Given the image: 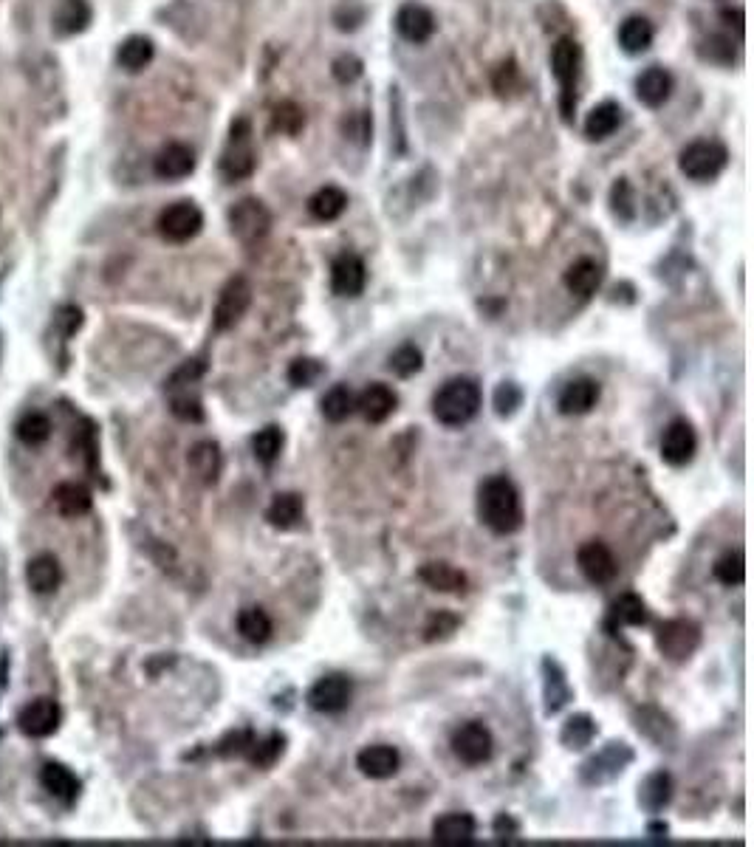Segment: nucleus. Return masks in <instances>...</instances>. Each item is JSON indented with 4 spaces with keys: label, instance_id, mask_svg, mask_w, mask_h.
<instances>
[{
    "label": "nucleus",
    "instance_id": "42",
    "mask_svg": "<svg viewBox=\"0 0 754 847\" xmlns=\"http://www.w3.org/2000/svg\"><path fill=\"white\" fill-rule=\"evenodd\" d=\"M283 444H286V435H283V430H280L277 424H269V427L257 430L255 435H252V452H255L257 464L272 466L274 461L280 458Z\"/></svg>",
    "mask_w": 754,
    "mask_h": 847
},
{
    "label": "nucleus",
    "instance_id": "12",
    "mask_svg": "<svg viewBox=\"0 0 754 847\" xmlns=\"http://www.w3.org/2000/svg\"><path fill=\"white\" fill-rule=\"evenodd\" d=\"M698 452V435L687 418H675L661 435V461L667 466H687Z\"/></svg>",
    "mask_w": 754,
    "mask_h": 847
},
{
    "label": "nucleus",
    "instance_id": "37",
    "mask_svg": "<svg viewBox=\"0 0 754 847\" xmlns=\"http://www.w3.org/2000/svg\"><path fill=\"white\" fill-rule=\"evenodd\" d=\"M543 675H546V684H543V695H546V715H557L562 706L571 701V687H568V678L557 661L546 658L543 661Z\"/></svg>",
    "mask_w": 754,
    "mask_h": 847
},
{
    "label": "nucleus",
    "instance_id": "33",
    "mask_svg": "<svg viewBox=\"0 0 754 847\" xmlns=\"http://www.w3.org/2000/svg\"><path fill=\"white\" fill-rule=\"evenodd\" d=\"M673 800V777L667 771H653L639 788V805L650 814H661Z\"/></svg>",
    "mask_w": 754,
    "mask_h": 847
},
{
    "label": "nucleus",
    "instance_id": "46",
    "mask_svg": "<svg viewBox=\"0 0 754 847\" xmlns=\"http://www.w3.org/2000/svg\"><path fill=\"white\" fill-rule=\"evenodd\" d=\"M387 368L393 370L399 379H410V376H416L418 370L424 368V353L418 351L416 345H402V348H396V351L390 353V359H387Z\"/></svg>",
    "mask_w": 754,
    "mask_h": 847
},
{
    "label": "nucleus",
    "instance_id": "23",
    "mask_svg": "<svg viewBox=\"0 0 754 847\" xmlns=\"http://www.w3.org/2000/svg\"><path fill=\"white\" fill-rule=\"evenodd\" d=\"M602 280H605V269H602L596 260H591V257H579L577 263L568 266V272L562 277L565 288H568L574 297H579V300L594 297L596 291H599V286H602Z\"/></svg>",
    "mask_w": 754,
    "mask_h": 847
},
{
    "label": "nucleus",
    "instance_id": "27",
    "mask_svg": "<svg viewBox=\"0 0 754 847\" xmlns=\"http://www.w3.org/2000/svg\"><path fill=\"white\" fill-rule=\"evenodd\" d=\"M187 464L193 469V475L204 486H215L218 478H221V466H224V458H221V447L215 441H198L190 455H187Z\"/></svg>",
    "mask_w": 754,
    "mask_h": 847
},
{
    "label": "nucleus",
    "instance_id": "26",
    "mask_svg": "<svg viewBox=\"0 0 754 847\" xmlns=\"http://www.w3.org/2000/svg\"><path fill=\"white\" fill-rule=\"evenodd\" d=\"M478 822L472 814H444L435 819L433 839L438 845H469L475 839Z\"/></svg>",
    "mask_w": 754,
    "mask_h": 847
},
{
    "label": "nucleus",
    "instance_id": "4",
    "mask_svg": "<svg viewBox=\"0 0 754 847\" xmlns=\"http://www.w3.org/2000/svg\"><path fill=\"white\" fill-rule=\"evenodd\" d=\"M726 164H729V150L715 139H695L678 156L681 173L690 181H698V184H706V181L721 176Z\"/></svg>",
    "mask_w": 754,
    "mask_h": 847
},
{
    "label": "nucleus",
    "instance_id": "3",
    "mask_svg": "<svg viewBox=\"0 0 754 847\" xmlns=\"http://www.w3.org/2000/svg\"><path fill=\"white\" fill-rule=\"evenodd\" d=\"M582 65V48L574 37H560L551 48V71L560 82V111L565 122H571L577 108V77Z\"/></svg>",
    "mask_w": 754,
    "mask_h": 847
},
{
    "label": "nucleus",
    "instance_id": "22",
    "mask_svg": "<svg viewBox=\"0 0 754 847\" xmlns=\"http://www.w3.org/2000/svg\"><path fill=\"white\" fill-rule=\"evenodd\" d=\"M596 401H599V382L582 376V379H574V382L562 387L557 407H560L562 416H585V413L594 410Z\"/></svg>",
    "mask_w": 754,
    "mask_h": 847
},
{
    "label": "nucleus",
    "instance_id": "50",
    "mask_svg": "<svg viewBox=\"0 0 754 847\" xmlns=\"http://www.w3.org/2000/svg\"><path fill=\"white\" fill-rule=\"evenodd\" d=\"M252 743H255V732H252V729H235V732H229V735L215 746V752H218V757H226V760H232V757H246V752L252 749Z\"/></svg>",
    "mask_w": 754,
    "mask_h": 847
},
{
    "label": "nucleus",
    "instance_id": "59",
    "mask_svg": "<svg viewBox=\"0 0 754 847\" xmlns=\"http://www.w3.org/2000/svg\"><path fill=\"white\" fill-rule=\"evenodd\" d=\"M706 43H712V48L701 46V57L704 60H712V63H718V54L723 51V57L732 63L735 60V48H732V40H726V37H709Z\"/></svg>",
    "mask_w": 754,
    "mask_h": 847
},
{
    "label": "nucleus",
    "instance_id": "13",
    "mask_svg": "<svg viewBox=\"0 0 754 847\" xmlns=\"http://www.w3.org/2000/svg\"><path fill=\"white\" fill-rule=\"evenodd\" d=\"M577 565L582 576L591 582V585H610L616 576H619V562L613 557L608 545L602 540H588L585 545H579L577 551Z\"/></svg>",
    "mask_w": 754,
    "mask_h": 847
},
{
    "label": "nucleus",
    "instance_id": "29",
    "mask_svg": "<svg viewBox=\"0 0 754 847\" xmlns=\"http://www.w3.org/2000/svg\"><path fill=\"white\" fill-rule=\"evenodd\" d=\"M40 783L49 791L54 800L74 802L80 797V780L71 768L60 766V763H46L40 768Z\"/></svg>",
    "mask_w": 754,
    "mask_h": 847
},
{
    "label": "nucleus",
    "instance_id": "47",
    "mask_svg": "<svg viewBox=\"0 0 754 847\" xmlns=\"http://www.w3.org/2000/svg\"><path fill=\"white\" fill-rule=\"evenodd\" d=\"M17 438L29 447H40L43 441H49L51 421L43 413H29L17 421Z\"/></svg>",
    "mask_w": 754,
    "mask_h": 847
},
{
    "label": "nucleus",
    "instance_id": "16",
    "mask_svg": "<svg viewBox=\"0 0 754 847\" xmlns=\"http://www.w3.org/2000/svg\"><path fill=\"white\" fill-rule=\"evenodd\" d=\"M368 286V266L365 260L353 252H342V255L334 260L331 266V291L337 297H345V300H353L359 297Z\"/></svg>",
    "mask_w": 754,
    "mask_h": 847
},
{
    "label": "nucleus",
    "instance_id": "1",
    "mask_svg": "<svg viewBox=\"0 0 754 847\" xmlns=\"http://www.w3.org/2000/svg\"><path fill=\"white\" fill-rule=\"evenodd\" d=\"M478 517L495 534H514L523 526V503L520 492L506 475L486 478L478 489Z\"/></svg>",
    "mask_w": 754,
    "mask_h": 847
},
{
    "label": "nucleus",
    "instance_id": "18",
    "mask_svg": "<svg viewBox=\"0 0 754 847\" xmlns=\"http://www.w3.org/2000/svg\"><path fill=\"white\" fill-rule=\"evenodd\" d=\"M396 407H399L396 390L382 382L370 384L362 390V396H356V410L365 416L368 424H385L387 418L396 413Z\"/></svg>",
    "mask_w": 754,
    "mask_h": 847
},
{
    "label": "nucleus",
    "instance_id": "30",
    "mask_svg": "<svg viewBox=\"0 0 754 847\" xmlns=\"http://www.w3.org/2000/svg\"><path fill=\"white\" fill-rule=\"evenodd\" d=\"M26 582H29V588H32L34 593H40V596L57 591V588L63 585V568H60L57 557H51V554L34 557V560L26 565Z\"/></svg>",
    "mask_w": 754,
    "mask_h": 847
},
{
    "label": "nucleus",
    "instance_id": "14",
    "mask_svg": "<svg viewBox=\"0 0 754 847\" xmlns=\"http://www.w3.org/2000/svg\"><path fill=\"white\" fill-rule=\"evenodd\" d=\"M630 763H633V752L627 749V743H608L602 752L594 754V757L582 766V783H610V780H616Z\"/></svg>",
    "mask_w": 754,
    "mask_h": 847
},
{
    "label": "nucleus",
    "instance_id": "49",
    "mask_svg": "<svg viewBox=\"0 0 754 847\" xmlns=\"http://www.w3.org/2000/svg\"><path fill=\"white\" fill-rule=\"evenodd\" d=\"M492 404H495V413H498L500 418L514 416V413L523 407V387H520L517 382L498 384Z\"/></svg>",
    "mask_w": 754,
    "mask_h": 847
},
{
    "label": "nucleus",
    "instance_id": "7",
    "mask_svg": "<svg viewBox=\"0 0 754 847\" xmlns=\"http://www.w3.org/2000/svg\"><path fill=\"white\" fill-rule=\"evenodd\" d=\"M229 229L232 235L252 246L257 240H263L272 229V212L260 201V198H241L235 207L229 209Z\"/></svg>",
    "mask_w": 754,
    "mask_h": 847
},
{
    "label": "nucleus",
    "instance_id": "43",
    "mask_svg": "<svg viewBox=\"0 0 754 847\" xmlns=\"http://www.w3.org/2000/svg\"><path fill=\"white\" fill-rule=\"evenodd\" d=\"M283 752H286V737L280 735V732H272L266 740H255L252 743V749L246 752V760L252 763V768L266 771V768H272L283 757Z\"/></svg>",
    "mask_w": 754,
    "mask_h": 847
},
{
    "label": "nucleus",
    "instance_id": "52",
    "mask_svg": "<svg viewBox=\"0 0 754 847\" xmlns=\"http://www.w3.org/2000/svg\"><path fill=\"white\" fill-rule=\"evenodd\" d=\"M458 624H461V619H458L455 613H450V610H438V613L430 616V622H427V627H424V639L427 641L450 639L452 633L458 630Z\"/></svg>",
    "mask_w": 754,
    "mask_h": 847
},
{
    "label": "nucleus",
    "instance_id": "32",
    "mask_svg": "<svg viewBox=\"0 0 754 847\" xmlns=\"http://www.w3.org/2000/svg\"><path fill=\"white\" fill-rule=\"evenodd\" d=\"M153 57H156V46H153V40L145 37V34H133V37H128V40L119 46V51H116V63H119L122 71H128V74L145 71L147 65L153 63Z\"/></svg>",
    "mask_w": 754,
    "mask_h": 847
},
{
    "label": "nucleus",
    "instance_id": "15",
    "mask_svg": "<svg viewBox=\"0 0 754 847\" xmlns=\"http://www.w3.org/2000/svg\"><path fill=\"white\" fill-rule=\"evenodd\" d=\"M60 720H63V709L57 701L51 698H34L32 704L23 706V712L17 715V726L26 737H51L57 729H60Z\"/></svg>",
    "mask_w": 754,
    "mask_h": 847
},
{
    "label": "nucleus",
    "instance_id": "8",
    "mask_svg": "<svg viewBox=\"0 0 754 847\" xmlns=\"http://www.w3.org/2000/svg\"><path fill=\"white\" fill-rule=\"evenodd\" d=\"M452 754L464 763V766H483L492 760L495 754V737L483 726L481 720H469L464 726H458L452 732Z\"/></svg>",
    "mask_w": 754,
    "mask_h": 847
},
{
    "label": "nucleus",
    "instance_id": "17",
    "mask_svg": "<svg viewBox=\"0 0 754 847\" xmlns=\"http://www.w3.org/2000/svg\"><path fill=\"white\" fill-rule=\"evenodd\" d=\"M396 32L402 34L407 43H427L435 34V15L424 3H402L396 12Z\"/></svg>",
    "mask_w": 754,
    "mask_h": 847
},
{
    "label": "nucleus",
    "instance_id": "58",
    "mask_svg": "<svg viewBox=\"0 0 754 847\" xmlns=\"http://www.w3.org/2000/svg\"><path fill=\"white\" fill-rule=\"evenodd\" d=\"M54 325H57V331L63 336L77 334V328L82 325V311L77 305H63V308H57V314H54Z\"/></svg>",
    "mask_w": 754,
    "mask_h": 847
},
{
    "label": "nucleus",
    "instance_id": "28",
    "mask_svg": "<svg viewBox=\"0 0 754 847\" xmlns=\"http://www.w3.org/2000/svg\"><path fill=\"white\" fill-rule=\"evenodd\" d=\"M305 517V500L303 495L297 492H283V495H274V500L266 509V523L272 528H280V531H291L303 523Z\"/></svg>",
    "mask_w": 754,
    "mask_h": 847
},
{
    "label": "nucleus",
    "instance_id": "51",
    "mask_svg": "<svg viewBox=\"0 0 754 847\" xmlns=\"http://www.w3.org/2000/svg\"><path fill=\"white\" fill-rule=\"evenodd\" d=\"M170 410H173V416L181 418V421H190V424H198V421H204V407H201V399L195 396V393H190V390H181L176 396H173V401H170Z\"/></svg>",
    "mask_w": 754,
    "mask_h": 847
},
{
    "label": "nucleus",
    "instance_id": "2",
    "mask_svg": "<svg viewBox=\"0 0 754 847\" xmlns=\"http://www.w3.org/2000/svg\"><path fill=\"white\" fill-rule=\"evenodd\" d=\"M483 401V390L478 379L472 376H455L438 387L433 396V416L444 427H464L478 416Z\"/></svg>",
    "mask_w": 754,
    "mask_h": 847
},
{
    "label": "nucleus",
    "instance_id": "36",
    "mask_svg": "<svg viewBox=\"0 0 754 847\" xmlns=\"http://www.w3.org/2000/svg\"><path fill=\"white\" fill-rule=\"evenodd\" d=\"M619 125H622V108L608 99V102H599L594 111L588 113V119H585V136H588L591 142H602V139L613 136V133L619 130Z\"/></svg>",
    "mask_w": 754,
    "mask_h": 847
},
{
    "label": "nucleus",
    "instance_id": "19",
    "mask_svg": "<svg viewBox=\"0 0 754 847\" xmlns=\"http://www.w3.org/2000/svg\"><path fill=\"white\" fill-rule=\"evenodd\" d=\"M153 170L156 176L164 178V181H181L187 178L195 170V153L190 144L181 142H170L161 147L153 159Z\"/></svg>",
    "mask_w": 754,
    "mask_h": 847
},
{
    "label": "nucleus",
    "instance_id": "9",
    "mask_svg": "<svg viewBox=\"0 0 754 847\" xmlns=\"http://www.w3.org/2000/svg\"><path fill=\"white\" fill-rule=\"evenodd\" d=\"M353 698V684L348 675L342 672H331V675H322L314 681V687L308 689L305 701L314 712L320 715H339L351 706Z\"/></svg>",
    "mask_w": 754,
    "mask_h": 847
},
{
    "label": "nucleus",
    "instance_id": "53",
    "mask_svg": "<svg viewBox=\"0 0 754 847\" xmlns=\"http://www.w3.org/2000/svg\"><path fill=\"white\" fill-rule=\"evenodd\" d=\"M204 373H207V362H204V359H190V362H184V365L170 376L167 390H170V393H176V390H187V387L198 382Z\"/></svg>",
    "mask_w": 754,
    "mask_h": 847
},
{
    "label": "nucleus",
    "instance_id": "41",
    "mask_svg": "<svg viewBox=\"0 0 754 847\" xmlns=\"http://www.w3.org/2000/svg\"><path fill=\"white\" fill-rule=\"evenodd\" d=\"M238 633L249 644H266V641L272 639L274 624L263 608H243L238 613Z\"/></svg>",
    "mask_w": 754,
    "mask_h": 847
},
{
    "label": "nucleus",
    "instance_id": "60",
    "mask_svg": "<svg viewBox=\"0 0 754 847\" xmlns=\"http://www.w3.org/2000/svg\"><path fill=\"white\" fill-rule=\"evenodd\" d=\"M517 822H514L509 814H500L498 819H495V836L498 839H512V836H517Z\"/></svg>",
    "mask_w": 754,
    "mask_h": 847
},
{
    "label": "nucleus",
    "instance_id": "35",
    "mask_svg": "<svg viewBox=\"0 0 754 847\" xmlns=\"http://www.w3.org/2000/svg\"><path fill=\"white\" fill-rule=\"evenodd\" d=\"M653 40H656V29L647 17L630 15L619 26V46L625 54H644L647 48L653 46Z\"/></svg>",
    "mask_w": 754,
    "mask_h": 847
},
{
    "label": "nucleus",
    "instance_id": "39",
    "mask_svg": "<svg viewBox=\"0 0 754 847\" xmlns=\"http://www.w3.org/2000/svg\"><path fill=\"white\" fill-rule=\"evenodd\" d=\"M322 416L328 418L331 424H342L356 413V393L348 384H334L320 401Z\"/></svg>",
    "mask_w": 754,
    "mask_h": 847
},
{
    "label": "nucleus",
    "instance_id": "44",
    "mask_svg": "<svg viewBox=\"0 0 754 847\" xmlns=\"http://www.w3.org/2000/svg\"><path fill=\"white\" fill-rule=\"evenodd\" d=\"M712 574H715V579H718L721 585H726V588H738V585H743V582H746V560H743V554H740V551L723 554L721 560L712 565Z\"/></svg>",
    "mask_w": 754,
    "mask_h": 847
},
{
    "label": "nucleus",
    "instance_id": "57",
    "mask_svg": "<svg viewBox=\"0 0 754 847\" xmlns=\"http://www.w3.org/2000/svg\"><path fill=\"white\" fill-rule=\"evenodd\" d=\"M342 130H345V136L348 139H353V142L359 144H368L370 142V130H373V122H370L368 113H351L345 122H342Z\"/></svg>",
    "mask_w": 754,
    "mask_h": 847
},
{
    "label": "nucleus",
    "instance_id": "5",
    "mask_svg": "<svg viewBox=\"0 0 754 847\" xmlns=\"http://www.w3.org/2000/svg\"><path fill=\"white\" fill-rule=\"evenodd\" d=\"M255 167L257 156L255 147H252V125H249V119H235L232 130H229V147L221 156V176L229 184H235V181L252 176Z\"/></svg>",
    "mask_w": 754,
    "mask_h": 847
},
{
    "label": "nucleus",
    "instance_id": "10",
    "mask_svg": "<svg viewBox=\"0 0 754 847\" xmlns=\"http://www.w3.org/2000/svg\"><path fill=\"white\" fill-rule=\"evenodd\" d=\"M252 294H255V291H252V283H249L243 274L232 277V280L221 288L218 303H215V314H212L215 331H229V328H235V325L243 320V314L249 311Z\"/></svg>",
    "mask_w": 754,
    "mask_h": 847
},
{
    "label": "nucleus",
    "instance_id": "48",
    "mask_svg": "<svg viewBox=\"0 0 754 847\" xmlns=\"http://www.w3.org/2000/svg\"><path fill=\"white\" fill-rule=\"evenodd\" d=\"M274 130L286 133V136H297L305 128V113L297 102H280L272 113Z\"/></svg>",
    "mask_w": 754,
    "mask_h": 847
},
{
    "label": "nucleus",
    "instance_id": "55",
    "mask_svg": "<svg viewBox=\"0 0 754 847\" xmlns=\"http://www.w3.org/2000/svg\"><path fill=\"white\" fill-rule=\"evenodd\" d=\"M495 91H498L500 96L506 94H514V91H520L523 88V77H520V68H517V63L514 60H506V63L500 65L498 71H495Z\"/></svg>",
    "mask_w": 754,
    "mask_h": 847
},
{
    "label": "nucleus",
    "instance_id": "25",
    "mask_svg": "<svg viewBox=\"0 0 754 847\" xmlns=\"http://www.w3.org/2000/svg\"><path fill=\"white\" fill-rule=\"evenodd\" d=\"M418 579L438 593H466L469 579L461 568H455L450 562H427L418 568Z\"/></svg>",
    "mask_w": 754,
    "mask_h": 847
},
{
    "label": "nucleus",
    "instance_id": "56",
    "mask_svg": "<svg viewBox=\"0 0 754 847\" xmlns=\"http://www.w3.org/2000/svg\"><path fill=\"white\" fill-rule=\"evenodd\" d=\"M362 68H365V65H362L359 57L342 54V57H337L334 65H331V74H334V80L342 82V85H351V82H356L362 77Z\"/></svg>",
    "mask_w": 754,
    "mask_h": 847
},
{
    "label": "nucleus",
    "instance_id": "11",
    "mask_svg": "<svg viewBox=\"0 0 754 847\" xmlns=\"http://www.w3.org/2000/svg\"><path fill=\"white\" fill-rule=\"evenodd\" d=\"M204 229V212L193 201H176L159 215V235L170 243H187Z\"/></svg>",
    "mask_w": 754,
    "mask_h": 847
},
{
    "label": "nucleus",
    "instance_id": "24",
    "mask_svg": "<svg viewBox=\"0 0 754 847\" xmlns=\"http://www.w3.org/2000/svg\"><path fill=\"white\" fill-rule=\"evenodd\" d=\"M673 94V74L661 65H650L636 77V96L647 108H661Z\"/></svg>",
    "mask_w": 754,
    "mask_h": 847
},
{
    "label": "nucleus",
    "instance_id": "21",
    "mask_svg": "<svg viewBox=\"0 0 754 847\" xmlns=\"http://www.w3.org/2000/svg\"><path fill=\"white\" fill-rule=\"evenodd\" d=\"M399 766H402L399 752L393 746H385V743L365 746L362 752L356 754V768L370 780H390V777H396Z\"/></svg>",
    "mask_w": 754,
    "mask_h": 847
},
{
    "label": "nucleus",
    "instance_id": "34",
    "mask_svg": "<svg viewBox=\"0 0 754 847\" xmlns=\"http://www.w3.org/2000/svg\"><path fill=\"white\" fill-rule=\"evenodd\" d=\"M345 209H348V192L339 190L334 184H325V187H320V190L308 198V212H311V218H317L322 224L337 221Z\"/></svg>",
    "mask_w": 754,
    "mask_h": 847
},
{
    "label": "nucleus",
    "instance_id": "31",
    "mask_svg": "<svg viewBox=\"0 0 754 847\" xmlns=\"http://www.w3.org/2000/svg\"><path fill=\"white\" fill-rule=\"evenodd\" d=\"M91 3L88 0H60V6L54 9V32L71 37V34L85 32L91 26Z\"/></svg>",
    "mask_w": 754,
    "mask_h": 847
},
{
    "label": "nucleus",
    "instance_id": "45",
    "mask_svg": "<svg viewBox=\"0 0 754 847\" xmlns=\"http://www.w3.org/2000/svg\"><path fill=\"white\" fill-rule=\"evenodd\" d=\"M325 376V362L320 359H311V356H300L289 365V382L297 387V390H308L314 384L320 382Z\"/></svg>",
    "mask_w": 754,
    "mask_h": 847
},
{
    "label": "nucleus",
    "instance_id": "40",
    "mask_svg": "<svg viewBox=\"0 0 754 847\" xmlns=\"http://www.w3.org/2000/svg\"><path fill=\"white\" fill-rule=\"evenodd\" d=\"M596 737V723L591 715H574L562 723L560 729V743L571 752H582L594 743Z\"/></svg>",
    "mask_w": 754,
    "mask_h": 847
},
{
    "label": "nucleus",
    "instance_id": "54",
    "mask_svg": "<svg viewBox=\"0 0 754 847\" xmlns=\"http://www.w3.org/2000/svg\"><path fill=\"white\" fill-rule=\"evenodd\" d=\"M610 204H613V215H619L622 221H633L636 207H633V190L627 184V178H619L610 190Z\"/></svg>",
    "mask_w": 754,
    "mask_h": 847
},
{
    "label": "nucleus",
    "instance_id": "38",
    "mask_svg": "<svg viewBox=\"0 0 754 847\" xmlns=\"http://www.w3.org/2000/svg\"><path fill=\"white\" fill-rule=\"evenodd\" d=\"M51 497H54V506L63 517H82L94 506V497L88 492V486H82V483H60Z\"/></svg>",
    "mask_w": 754,
    "mask_h": 847
},
{
    "label": "nucleus",
    "instance_id": "20",
    "mask_svg": "<svg viewBox=\"0 0 754 847\" xmlns=\"http://www.w3.org/2000/svg\"><path fill=\"white\" fill-rule=\"evenodd\" d=\"M650 622V610L642 602V596L636 593H622L605 616V633L616 636L622 627H644Z\"/></svg>",
    "mask_w": 754,
    "mask_h": 847
},
{
    "label": "nucleus",
    "instance_id": "6",
    "mask_svg": "<svg viewBox=\"0 0 754 847\" xmlns=\"http://www.w3.org/2000/svg\"><path fill=\"white\" fill-rule=\"evenodd\" d=\"M656 647L667 661L684 664L701 647V627L690 619H667L664 624H658Z\"/></svg>",
    "mask_w": 754,
    "mask_h": 847
}]
</instances>
